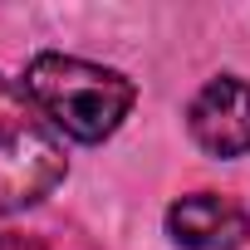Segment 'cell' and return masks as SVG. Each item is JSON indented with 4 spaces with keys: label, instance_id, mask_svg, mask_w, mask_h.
Here are the masks:
<instances>
[{
    "label": "cell",
    "instance_id": "obj_4",
    "mask_svg": "<svg viewBox=\"0 0 250 250\" xmlns=\"http://www.w3.org/2000/svg\"><path fill=\"white\" fill-rule=\"evenodd\" d=\"M167 235L182 250H240L250 235V216L216 191H191L167 206Z\"/></svg>",
    "mask_w": 250,
    "mask_h": 250
},
{
    "label": "cell",
    "instance_id": "obj_3",
    "mask_svg": "<svg viewBox=\"0 0 250 250\" xmlns=\"http://www.w3.org/2000/svg\"><path fill=\"white\" fill-rule=\"evenodd\" d=\"M187 128H191L196 147L211 157L250 152V83L235 74L211 79L187 108Z\"/></svg>",
    "mask_w": 250,
    "mask_h": 250
},
{
    "label": "cell",
    "instance_id": "obj_1",
    "mask_svg": "<svg viewBox=\"0 0 250 250\" xmlns=\"http://www.w3.org/2000/svg\"><path fill=\"white\" fill-rule=\"evenodd\" d=\"M30 103L44 113L54 133H69L74 143H103L123 128V118L133 113L138 88L118 69L74 59V54H35L25 69Z\"/></svg>",
    "mask_w": 250,
    "mask_h": 250
},
{
    "label": "cell",
    "instance_id": "obj_2",
    "mask_svg": "<svg viewBox=\"0 0 250 250\" xmlns=\"http://www.w3.org/2000/svg\"><path fill=\"white\" fill-rule=\"evenodd\" d=\"M69 172L64 143L20 83L0 74V216L44 201Z\"/></svg>",
    "mask_w": 250,
    "mask_h": 250
}]
</instances>
